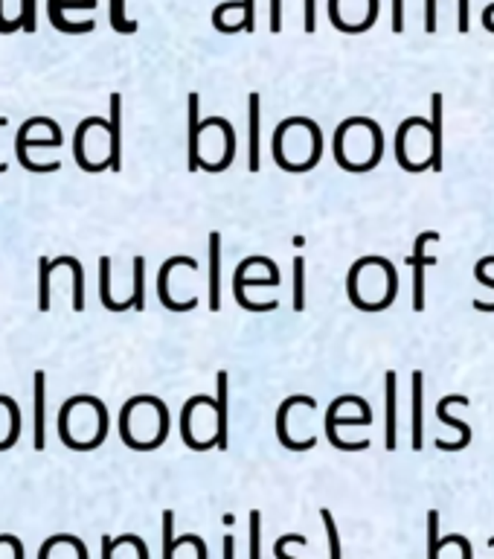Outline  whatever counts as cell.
<instances>
[{"label": "cell", "instance_id": "1", "mask_svg": "<svg viewBox=\"0 0 494 559\" xmlns=\"http://www.w3.org/2000/svg\"><path fill=\"white\" fill-rule=\"evenodd\" d=\"M270 259L268 256H247L242 259V263L236 266V271H233V297H236V303L247 312H274L279 301H265V303H253L251 297L244 294V285L247 283H256V285H279L277 277H268V280H247V271H251L253 266H268Z\"/></svg>", "mask_w": 494, "mask_h": 559}, {"label": "cell", "instance_id": "2", "mask_svg": "<svg viewBox=\"0 0 494 559\" xmlns=\"http://www.w3.org/2000/svg\"><path fill=\"white\" fill-rule=\"evenodd\" d=\"M358 396H352V394H346V396H337L334 402H329V411H326V437H329V443L334 446V449H341V452H363L370 446V440H358V443H346V440L337 434V425L341 423H349V425H370L372 420L370 417H346V420H341L337 417V414H341V408L343 405H352Z\"/></svg>", "mask_w": 494, "mask_h": 559}, {"label": "cell", "instance_id": "3", "mask_svg": "<svg viewBox=\"0 0 494 559\" xmlns=\"http://www.w3.org/2000/svg\"><path fill=\"white\" fill-rule=\"evenodd\" d=\"M68 9H96V0H47V18L59 33H64V35L94 33V27H96L94 21H68L64 18V12Z\"/></svg>", "mask_w": 494, "mask_h": 559}, {"label": "cell", "instance_id": "4", "mask_svg": "<svg viewBox=\"0 0 494 559\" xmlns=\"http://www.w3.org/2000/svg\"><path fill=\"white\" fill-rule=\"evenodd\" d=\"M35 126H47V128H50V135H53V137H64L56 120H50V116H32V120H27V123H23V126L18 128V137H15V158H18V163H21L23 169H30V172H59V169H61L59 161H50V163H32V161H30V154H27V137H30V132H32Z\"/></svg>", "mask_w": 494, "mask_h": 559}, {"label": "cell", "instance_id": "5", "mask_svg": "<svg viewBox=\"0 0 494 559\" xmlns=\"http://www.w3.org/2000/svg\"><path fill=\"white\" fill-rule=\"evenodd\" d=\"M436 239H439L436 230H425L413 245V256L407 259L413 268V309L416 312H425V268L434 266V256H425V245L436 242Z\"/></svg>", "mask_w": 494, "mask_h": 559}, {"label": "cell", "instance_id": "6", "mask_svg": "<svg viewBox=\"0 0 494 559\" xmlns=\"http://www.w3.org/2000/svg\"><path fill=\"white\" fill-rule=\"evenodd\" d=\"M297 405H306V408H315L317 402L311 399V396H288L279 405V411H277V437H279V443L288 449V452H308V449H315V443H317V437H308V440H294L291 434H288V414H291V408H297Z\"/></svg>", "mask_w": 494, "mask_h": 559}, {"label": "cell", "instance_id": "7", "mask_svg": "<svg viewBox=\"0 0 494 559\" xmlns=\"http://www.w3.org/2000/svg\"><path fill=\"white\" fill-rule=\"evenodd\" d=\"M451 405H468V396H460V394H451V396H445L436 405V417H439V423H445V425H453L460 432V440H453V443H448V440H436V449L439 452H462V449H468V443H471V428H468L465 423H460V420H453L451 414H448V408Z\"/></svg>", "mask_w": 494, "mask_h": 559}, {"label": "cell", "instance_id": "8", "mask_svg": "<svg viewBox=\"0 0 494 559\" xmlns=\"http://www.w3.org/2000/svg\"><path fill=\"white\" fill-rule=\"evenodd\" d=\"M178 266H187L189 271H195L198 268V263H195L192 256H172V259H166V263L160 266V271H158V297H160V303L169 309V312H192L195 309V297H189L187 303H178L172 294H169V275H172V268H178Z\"/></svg>", "mask_w": 494, "mask_h": 559}, {"label": "cell", "instance_id": "9", "mask_svg": "<svg viewBox=\"0 0 494 559\" xmlns=\"http://www.w3.org/2000/svg\"><path fill=\"white\" fill-rule=\"evenodd\" d=\"M108 166L114 172L123 169V97L111 94V114H108Z\"/></svg>", "mask_w": 494, "mask_h": 559}, {"label": "cell", "instance_id": "10", "mask_svg": "<svg viewBox=\"0 0 494 559\" xmlns=\"http://www.w3.org/2000/svg\"><path fill=\"white\" fill-rule=\"evenodd\" d=\"M384 394H387V428H384V446L396 452L398 446V376L393 370L384 373Z\"/></svg>", "mask_w": 494, "mask_h": 559}, {"label": "cell", "instance_id": "11", "mask_svg": "<svg viewBox=\"0 0 494 559\" xmlns=\"http://www.w3.org/2000/svg\"><path fill=\"white\" fill-rule=\"evenodd\" d=\"M247 120H251V128H247V146H251V152H247V158H251V163H247V169L251 172H259V166H262V149H259V132H262V99H259V94H251V99H247Z\"/></svg>", "mask_w": 494, "mask_h": 559}, {"label": "cell", "instance_id": "12", "mask_svg": "<svg viewBox=\"0 0 494 559\" xmlns=\"http://www.w3.org/2000/svg\"><path fill=\"white\" fill-rule=\"evenodd\" d=\"M427 132H431V169L442 172V135H445V106H442V94L431 97V123H427Z\"/></svg>", "mask_w": 494, "mask_h": 559}, {"label": "cell", "instance_id": "13", "mask_svg": "<svg viewBox=\"0 0 494 559\" xmlns=\"http://www.w3.org/2000/svg\"><path fill=\"white\" fill-rule=\"evenodd\" d=\"M189 172H198V169L204 166V158H201V120H198V111H201V97L198 94H189Z\"/></svg>", "mask_w": 494, "mask_h": 559}, {"label": "cell", "instance_id": "14", "mask_svg": "<svg viewBox=\"0 0 494 559\" xmlns=\"http://www.w3.org/2000/svg\"><path fill=\"white\" fill-rule=\"evenodd\" d=\"M227 370H218L215 376V449H227Z\"/></svg>", "mask_w": 494, "mask_h": 559}, {"label": "cell", "instance_id": "15", "mask_svg": "<svg viewBox=\"0 0 494 559\" xmlns=\"http://www.w3.org/2000/svg\"><path fill=\"white\" fill-rule=\"evenodd\" d=\"M35 385V402H32V414H35V452H44L47 437H44V417H47V376L38 370L32 376Z\"/></svg>", "mask_w": 494, "mask_h": 559}, {"label": "cell", "instance_id": "16", "mask_svg": "<svg viewBox=\"0 0 494 559\" xmlns=\"http://www.w3.org/2000/svg\"><path fill=\"white\" fill-rule=\"evenodd\" d=\"M425 373L413 370V449L422 452V440H425Z\"/></svg>", "mask_w": 494, "mask_h": 559}, {"label": "cell", "instance_id": "17", "mask_svg": "<svg viewBox=\"0 0 494 559\" xmlns=\"http://www.w3.org/2000/svg\"><path fill=\"white\" fill-rule=\"evenodd\" d=\"M422 123H425V116H407V120L401 123L398 132H396V161H398L401 169H405V172H422V169L431 166V163H413L410 154H407V135Z\"/></svg>", "mask_w": 494, "mask_h": 559}, {"label": "cell", "instance_id": "18", "mask_svg": "<svg viewBox=\"0 0 494 559\" xmlns=\"http://www.w3.org/2000/svg\"><path fill=\"white\" fill-rule=\"evenodd\" d=\"M221 309V233H210V312Z\"/></svg>", "mask_w": 494, "mask_h": 559}, {"label": "cell", "instance_id": "19", "mask_svg": "<svg viewBox=\"0 0 494 559\" xmlns=\"http://www.w3.org/2000/svg\"><path fill=\"white\" fill-rule=\"evenodd\" d=\"M99 301L108 312H125V309H134L132 306V297L123 303H116L111 297V256H99Z\"/></svg>", "mask_w": 494, "mask_h": 559}, {"label": "cell", "instance_id": "20", "mask_svg": "<svg viewBox=\"0 0 494 559\" xmlns=\"http://www.w3.org/2000/svg\"><path fill=\"white\" fill-rule=\"evenodd\" d=\"M180 545H195V533L175 539V513L166 510L163 513V559H175V551Z\"/></svg>", "mask_w": 494, "mask_h": 559}, {"label": "cell", "instance_id": "21", "mask_svg": "<svg viewBox=\"0 0 494 559\" xmlns=\"http://www.w3.org/2000/svg\"><path fill=\"white\" fill-rule=\"evenodd\" d=\"M0 405L9 408V420H12V428H9L6 440H0V452H6V449H12L21 440V408L15 405V399H12V396H0Z\"/></svg>", "mask_w": 494, "mask_h": 559}, {"label": "cell", "instance_id": "22", "mask_svg": "<svg viewBox=\"0 0 494 559\" xmlns=\"http://www.w3.org/2000/svg\"><path fill=\"white\" fill-rule=\"evenodd\" d=\"M468 0H460V33H468ZM425 33H436V0H425Z\"/></svg>", "mask_w": 494, "mask_h": 559}, {"label": "cell", "instance_id": "23", "mask_svg": "<svg viewBox=\"0 0 494 559\" xmlns=\"http://www.w3.org/2000/svg\"><path fill=\"white\" fill-rule=\"evenodd\" d=\"M320 518H323V527H326L329 559H343V548H341V533H337L334 516H332V510H329V507H323V510H320Z\"/></svg>", "mask_w": 494, "mask_h": 559}, {"label": "cell", "instance_id": "24", "mask_svg": "<svg viewBox=\"0 0 494 559\" xmlns=\"http://www.w3.org/2000/svg\"><path fill=\"white\" fill-rule=\"evenodd\" d=\"M108 21L116 33L123 35H134L137 33V21L125 18V0H111V12H108Z\"/></svg>", "mask_w": 494, "mask_h": 559}, {"label": "cell", "instance_id": "25", "mask_svg": "<svg viewBox=\"0 0 494 559\" xmlns=\"http://www.w3.org/2000/svg\"><path fill=\"white\" fill-rule=\"evenodd\" d=\"M132 306L137 312L146 309V259L134 256V294H132Z\"/></svg>", "mask_w": 494, "mask_h": 559}, {"label": "cell", "instance_id": "26", "mask_svg": "<svg viewBox=\"0 0 494 559\" xmlns=\"http://www.w3.org/2000/svg\"><path fill=\"white\" fill-rule=\"evenodd\" d=\"M294 309H306V259L294 256Z\"/></svg>", "mask_w": 494, "mask_h": 559}, {"label": "cell", "instance_id": "27", "mask_svg": "<svg viewBox=\"0 0 494 559\" xmlns=\"http://www.w3.org/2000/svg\"><path fill=\"white\" fill-rule=\"evenodd\" d=\"M230 9H242V12H244L242 30H244V33H253V21H256V6H253V0H236V4H221V6H215L213 12H215V15H224V12H230Z\"/></svg>", "mask_w": 494, "mask_h": 559}, {"label": "cell", "instance_id": "28", "mask_svg": "<svg viewBox=\"0 0 494 559\" xmlns=\"http://www.w3.org/2000/svg\"><path fill=\"white\" fill-rule=\"evenodd\" d=\"M491 259H494V256H483V259H480V263L474 266V277H477L480 283H483L486 289H491V292H494V277H489V275H486V268H489ZM474 309H477V312H494V303L474 301Z\"/></svg>", "mask_w": 494, "mask_h": 559}, {"label": "cell", "instance_id": "29", "mask_svg": "<svg viewBox=\"0 0 494 559\" xmlns=\"http://www.w3.org/2000/svg\"><path fill=\"white\" fill-rule=\"evenodd\" d=\"M439 513L431 510L427 513V559H439V551H442V545H439Z\"/></svg>", "mask_w": 494, "mask_h": 559}, {"label": "cell", "instance_id": "30", "mask_svg": "<svg viewBox=\"0 0 494 559\" xmlns=\"http://www.w3.org/2000/svg\"><path fill=\"white\" fill-rule=\"evenodd\" d=\"M251 559H262V513L251 510Z\"/></svg>", "mask_w": 494, "mask_h": 559}, {"label": "cell", "instance_id": "31", "mask_svg": "<svg viewBox=\"0 0 494 559\" xmlns=\"http://www.w3.org/2000/svg\"><path fill=\"white\" fill-rule=\"evenodd\" d=\"M18 18L23 23V33H35V23H38V15H35V0H21V12Z\"/></svg>", "mask_w": 494, "mask_h": 559}, {"label": "cell", "instance_id": "32", "mask_svg": "<svg viewBox=\"0 0 494 559\" xmlns=\"http://www.w3.org/2000/svg\"><path fill=\"white\" fill-rule=\"evenodd\" d=\"M288 545H308V539L300 536V533H288V536H279L277 545H274V556H277V559H294V556L285 554V548H288Z\"/></svg>", "mask_w": 494, "mask_h": 559}, {"label": "cell", "instance_id": "33", "mask_svg": "<svg viewBox=\"0 0 494 559\" xmlns=\"http://www.w3.org/2000/svg\"><path fill=\"white\" fill-rule=\"evenodd\" d=\"M439 545L445 548V545H460V551H462V559H474V548H471V542H468V536H462V533H448V536H442Z\"/></svg>", "mask_w": 494, "mask_h": 559}, {"label": "cell", "instance_id": "34", "mask_svg": "<svg viewBox=\"0 0 494 559\" xmlns=\"http://www.w3.org/2000/svg\"><path fill=\"white\" fill-rule=\"evenodd\" d=\"M21 30H23L21 18H4V0H0V35H12Z\"/></svg>", "mask_w": 494, "mask_h": 559}, {"label": "cell", "instance_id": "35", "mask_svg": "<svg viewBox=\"0 0 494 559\" xmlns=\"http://www.w3.org/2000/svg\"><path fill=\"white\" fill-rule=\"evenodd\" d=\"M393 33H405V0H393Z\"/></svg>", "mask_w": 494, "mask_h": 559}, {"label": "cell", "instance_id": "36", "mask_svg": "<svg viewBox=\"0 0 494 559\" xmlns=\"http://www.w3.org/2000/svg\"><path fill=\"white\" fill-rule=\"evenodd\" d=\"M0 545H9L12 554H15V559H23V545H21L18 536H12V533H4V536H0Z\"/></svg>", "mask_w": 494, "mask_h": 559}, {"label": "cell", "instance_id": "37", "mask_svg": "<svg viewBox=\"0 0 494 559\" xmlns=\"http://www.w3.org/2000/svg\"><path fill=\"white\" fill-rule=\"evenodd\" d=\"M224 559H236V536H224Z\"/></svg>", "mask_w": 494, "mask_h": 559}, {"label": "cell", "instance_id": "38", "mask_svg": "<svg viewBox=\"0 0 494 559\" xmlns=\"http://www.w3.org/2000/svg\"><path fill=\"white\" fill-rule=\"evenodd\" d=\"M114 551H116V545L111 536H102V559H114Z\"/></svg>", "mask_w": 494, "mask_h": 559}, {"label": "cell", "instance_id": "39", "mask_svg": "<svg viewBox=\"0 0 494 559\" xmlns=\"http://www.w3.org/2000/svg\"><path fill=\"white\" fill-rule=\"evenodd\" d=\"M491 18H494V4H491V6H489L486 12H483V27H486L489 33L494 30V21H491Z\"/></svg>", "mask_w": 494, "mask_h": 559}, {"label": "cell", "instance_id": "40", "mask_svg": "<svg viewBox=\"0 0 494 559\" xmlns=\"http://www.w3.org/2000/svg\"><path fill=\"white\" fill-rule=\"evenodd\" d=\"M6 120H0V126H4ZM0 172H6V163H0Z\"/></svg>", "mask_w": 494, "mask_h": 559}, {"label": "cell", "instance_id": "41", "mask_svg": "<svg viewBox=\"0 0 494 559\" xmlns=\"http://www.w3.org/2000/svg\"><path fill=\"white\" fill-rule=\"evenodd\" d=\"M489 548H494V536H491V539H489Z\"/></svg>", "mask_w": 494, "mask_h": 559}]
</instances>
